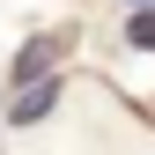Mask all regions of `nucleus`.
Wrapping results in <instances>:
<instances>
[{"instance_id": "f257e3e1", "label": "nucleus", "mask_w": 155, "mask_h": 155, "mask_svg": "<svg viewBox=\"0 0 155 155\" xmlns=\"http://www.w3.org/2000/svg\"><path fill=\"white\" fill-rule=\"evenodd\" d=\"M52 104H59V74H45V81H22V89H15V104H8V126H37Z\"/></svg>"}, {"instance_id": "f03ea898", "label": "nucleus", "mask_w": 155, "mask_h": 155, "mask_svg": "<svg viewBox=\"0 0 155 155\" xmlns=\"http://www.w3.org/2000/svg\"><path fill=\"white\" fill-rule=\"evenodd\" d=\"M52 59H59V37H52V30H45V37H30V45L15 52V89H22V81H45V67H52Z\"/></svg>"}, {"instance_id": "7ed1b4c3", "label": "nucleus", "mask_w": 155, "mask_h": 155, "mask_svg": "<svg viewBox=\"0 0 155 155\" xmlns=\"http://www.w3.org/2000/svg\"><path fill=\"white\" fill-rule=\"evenodd\" d=\"M126 37H133L140 52H155V8H133V22H126Z\"/></svg>"}, {"instance_id": "20e7f679", "label": "nucleus", "mask_w": 155, "mask_h": 155, "mask_svg": "<svg viewBox=\"0 0 155 155\" xmlns=\"http://www.w3.org/2000/svg\"><path fill=\"white\" fill-rule=\"evenodd\" d=\"M133 8H155V0H133Z\"/></svg>"}]
</instances>
